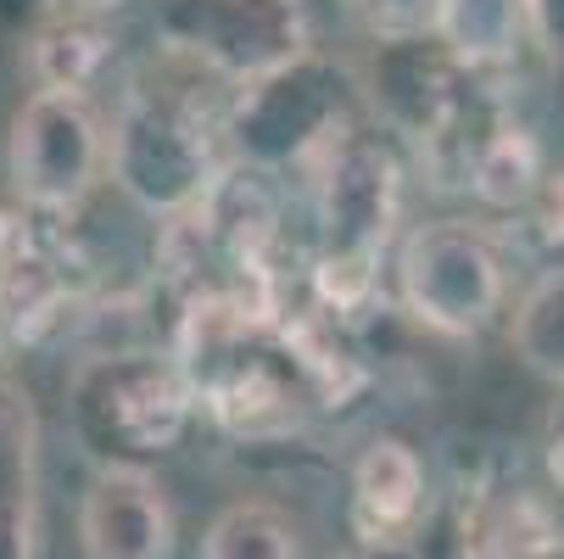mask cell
I'll use <instances>...</instances> for the list:
<instances>
[{
    "label": "cell",
    "instance_id": "cell-1",
    "mask_svg": "<svg viewBox=\"0 0 564 559\" xmlns=\"http://www.w3.org/2000/svg\"><path fill=\"white\" fill-rule=\"evenodd\" d=\"M313 213H318V258H313V291L325 308L347 313L369 302L380 252L397 235L402 213V169L397 151L380 135L341 129L313 157Z\"/></svg>",
    "mask_w": 564,
    "mask_h": 559
},
{
    "label": "cell",
    "instance_id": "cell-2",
    "mask_svg": "<svg viewBox=\"0 0 564 559\" xmlns=\"http://www.w3.org/2000/svg\"><path fill=\"white\" fill-rule=\"evenodd\" d=\"M107 169L145 213L180 218L224 174L218 169V123L207 118L202 96H191V90L140 85L112 123Z\"/></svg>",
    "mask_w": 564,
    "mask_h": 559
},
{
    "label": "cell",
    "instance_id": "cell-3",
    "mask_svg": "<svg viewBox=\"0 0 564 559\" xmlns=\"http://www.w3.org/2000/svg\"><path fill=\"white\" fill-rule=\"evenodd\" d=\"M397 297L436 336H480L503 313L509 269L487 229L464 218L414 224L397 247Z\"/></svg>",
    "mask_w": 564,
    "mask_h": 559
},
{
    "label": "cell",
    "instance_id": "cell-4",
    "mask_svg": "<svg viewBox=\"0 0 564 559\" xmlns=\"http://www.w3.org/2000/svg\"><path fill=\"white\" fill-rule=\"evenodd\" d=\"M156 34L169 56L235 78L240 90L307 56L302 0H163Z\"/></svg>",
    "mask_w": 564,
    "mask_h": 559
},
{
    "label": "cell",
    "instance_id": "cell-5",
    "mask_svg": "<svg viewBox=\"0 0 564 559\" xmlns=\"http://www.w3.org/2000/svg\"><path fill=\"white\" fill-rule=\"evenodd\" d=\"M73 420L107 453H163L191 426L196 391L163 353H107L73 375Z\"/></svg>",
    "mask_w": 564,
    "mask_h": 559
},
{
    "label": "cell",
    "instance_id": "cell-6",
    "mask_svg": "<svg viewBox=\"0 0 564 559\" xmlns=\"http://www.w3.org/2000/svg\"><path fill=\"white\" fill-rule=\"evenodd\" d=\"M107 174V129L90 96L34 90L7 135V180L34 213H73Z\"/></svg>",
    "mask_w": 564,
    "mask_h": 559
},
{
    "label": "cell",
    "instance_id": "cell-7",
    "mask_svg": "<svg viewBox=\"0 0 564 559\" xmlns=\"http://www.w3.org/2000/svg\"><path fill=\"white\" fill-rule=\"evenodd\" d=\"M224 129L235 135V151L247 157L252 169H280L285 163V129H296L291 135L296 163H313V157L352 123L341 118V78L307 51L291 67H280V73L240 90V107Z\"/></svg>",
    "mask_w": 564,
    "mask_h": 559
},
{
    "label": "cell",
    "instance_id": "cell-8",
    "mask_svg": "<svg viewBox=\"0 0 564 559\" xmlns=\"http://www.w3.org/2000/svg\"><path fill=\"white\" fill-rule=\"evenodd\" d=\"M78 548L85 559H169L174 504L156 475L129 459H107L78 498Z\"/></svg>",
    "mask_w": 564,
    "mask_h": 559
},
{
    "label": "cell",
    "instance_id": "cell-9",
    "mask_svg": "<svg viewBox=\"0 0 564 559\" xmlns=\"http://www.w3.org/2000/svg\"><path fill=\"white\" fill-rule=\"evenodd\" d=\"M0 559H40V409L0 375Z\"/></svg>",
    "mask_w": 564,
    "mask_h": 559
},
{
    "label": "cell",
    "instance_id": "cell-10",
    "mask_svg": "<svg viewBox=\"0 0 564 559\" xmlns=\"http://www.w3.org/2000/svg\"><path fill=\"white\" fill-rule=\"evenodd\" d=\"M425 515V459L402 437H375L352 464V520L364 542H402Z\"/></svg>",
    "mask_w": 564,
    "mask_h": 559
},
{
    "label": "cell",
    "instance_id": "cell-11",
    "mask_svg": "<svg viewBox=\"0 0 564 559\" xmlns=\"http://www.w3.org/2000/svg\"><path fill=\"white\" fill-rule=\"evenodd\" d=\"M547 169H542V146L525 123L498 118L487 129V140L475 146V163H469V191L487 202L492 213H525L531 196L542 191Z\"/></svg>",
    "mask_w": 564,
    "mask_h": 559
},
{
    "label": "cell",
    "instance_id": "cell-12",
    "mask_svg": "<svg viewBox=\"0 0 564 559\" xmlns=\"http://www.w3.org/2000/svg\"><path fill=\"white\" fill-rule=\"evenodd\" d=\"M525 40V0H442L436 45L464 67H498Z\"/></svg>",
    "mask_w": 564,
    "mask_h": 559
},
{
    "label": "cell",
    "instance_id": "cell-13",
    "mask_svg": "<svg viewBox=\"0 0 564 559\" xmlns=\"http://www.w3.org/2000/svg\"><path fill=\"white\" fill-rule=\"evenodd\" d=\"M202 559H302V537L285 509L240 498L213 515L202 537Z\"/></svg>",
    "mask_w": 564,
    "mask_h": 559
},
{
    "label": "cell",
    "instance_id": "cell-14",
    "mask_svg": "<svg viewBox=\"0 0 564 559\" xmlns=\"http://www.w3.org/2000/svg\"><path fill=\"white\" fill-rule=\"evenodd\" d=\"M520 364L547 380L564 386V269H547L520 302H514V331H509Z\"/></svg>",
    "mask_w": 564,
    "mask_h": 559
},
{
    "label": "cell",
    "instance_id": "cell-15",
    "mask_svg": "<svg viewBox=\"0 0 564 559\" xmlns=\"http://www.w3.org/2000/svg\"><path fill=\"white\" fill-rule=\"evenodd\" d=\"M112 40L85 23V18H51L40 34H34V51H29V67L40 78V90H67V96H85V85L96 78V67L107 62Z\"/></svg>",
    "mask_w": 564,
    "mask_h": 559
},
{
    "label": "cell",
    "instance_id": "cell-16",
    "mask_svg": "<svg viewBox=\"0 0 564 559\" xmlns=\"http://www.w3.org/2000/svg\"><path fill=\"white\" fill-rule=\"evenodd\" d=\"M352 12L380 45H409V40H436L442 0H352Z\"/></svg>",
    "mask_w": 564,
    "mask_h": 559
},
{
    "label": "cell",
    "instance_id": "cell-17",
    "mask_svg": "<svg viewBox=\"0 0 564 559\" xmlns=\"http://www.w3.org/2000/svg\"><path fill=\"white\" fill-rule=\"evenodd\" d=\"M525 213H531V229L542 247H564V169L542 180V191L531 196Z\"/></svg>",
    "mask_w": 564,
    "mask_h": 559
},
{
    "label": "cell",
    "instance_id": "cell-18",
    "mask_svg": "<svg viewBox=\"0 0 564 559\" xmlns=\"http://www.w3.org/2000/svg\"><path fill=\"white\" fill-rule=\"evenodd\" d=\"M525 40L564 62V0H525Z\"/></svg>",
    "mask_w": 564,
    "mask_h": 559
},
{
    "label": "cell",
    "instance_id": "cell-19",
    "mask_svg": "<svg viewBox=\"0 0 564 559\" xmlns=\"http://www.w3.org/2000/svg\"><path fill=\"white\" fill-rule=\"evenodd\" d=\"M123 0H56V18H101V12H118Z\"/></svg>",
    "mask_w": 564,
    "mask_h": 559
},
{
    "label": "cell",
    "instance_id": "cell-20",
    "mask_svg": "<svg viewBox=\"0 0 564 559\" xmlns=\"http://www.w3.org/2000/svg\"><path fill=\"white\" fill-rule=\"evenodd\" d=\"M542 459H547V482H553V487H558V498H564V420L553 426V437H547V453H542Z\"/></svg>",
    "mask_w": 564,
    "mask_h": 559
},
{
    "label": "cell",
    "instance_id": "cell-21",
    "mask_svg": "<svg viewBox=\"0 0 564 559\" xmlns=\"http://www.w3.org/2000/svg\"><path fill=\"white\" fill-rule=\"evenodd\" d=\"M358 559H425V553H420L409 537H402V542H364Z\"/></svg>",
    "mask_w": 564,
    "mask_h": 559
}]
</instances>
